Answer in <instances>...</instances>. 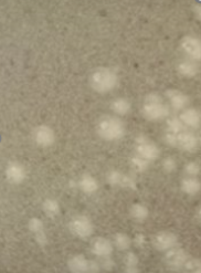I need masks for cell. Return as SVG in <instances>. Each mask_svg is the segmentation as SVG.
Masks as SVG:
<instances>
[{
	"mask_svg": "<svg viewBox=\"0 0 201 273\" xmlns=\"http://www.w3.org/2000/svg\"><path fill=\"white\" fill-rule=\"evenodd\" d=\"M32 137L37 145L41 147H48L51 146L55 140V135L53 129L48 125H39L34 129Z\"/></svg>",
	"mask_w": 201,
	"mask_h": 273,
	"instance_id": "9c48e42d",
	"label": "cell"
},
{
	"mask_svg": "<svg viewBox=\"0 0 201 273\" xmlns=\"http://www.w3.org/2000/svg\"><path fill=\"white\" fill-rule=\"evenodd\" d=\"M180 188H182L183 193L186 195L195 196L201 190V182L197 177L186 176L180 182Z\"/></svg>",
	"mask_w": 201,
	"mask_h": 273,
	"instance_id": "ac0fdd59",
	"label": "cell"
},
{
	"mask_svg": "<svg viewBox=\"0 0 201 273\" xmlns=\"http://www.w3.org/2000/svg\"><path fill=\"white\" fill-rule=\"evenodd\" d=\"M183 270L189 273H201V259L189 258L183 264Z\"/></svg>",
	"mask_w": 201,
	"mask_h": 273,
	"instance_id": "484cf974",
	"label": "cell"
},
{
	"mask_svg": "<svg viewBox=\"0 0 201 273\" xmlns=\"http://www.w3.org/2000/svg\"><path fill=\"white\" fill-rule=\"evenodd\" d=\"M199 145L200 144L198 137H197L195 133L188 131V129H183V131L179 133H175L174 147L184 150V152L192 153L196 152Z\"/></svg>",
	"mask_w": 201,
	"mask_h": 273,
	"instance_id": "277c9868",
	"label": "cell"
},
{
	"mask_svg": "<svg viewBox=\"0 0 201 273\" xmlns=\"http://www.w3.org/2000/svg\"><path fill=\"white\" fill-rule=\"evenodd\" d=\"M97 133L105 141H116L124 136L125 126L118 117L104 116L97 123Z\"/></svg>",
	"mask_w": 201,
	"mask_h": 273,
	"instance_id": "6da1fadb",
	"label": "cell"
},
{
	"mask_svg": "<svg viewBox=\"0 0 201 273\" xmlns=\"http://www.w3.org/2000/svg\"><path fill=\"white\" fill-rule=\"evenodd\" d=\"M167 126H168V132H172V133H179L183 131V129H186V126L183 125V123L180 121L179 117H172V119L168 120Z\"/></svg>",
	"mask_w": 201,
	"mask_h": 273,
	"instance_id": "83f0119b",
	"label": "cell"
},
{
	"mask_svg": "<svg viewBox=\"0 0 201 273\" xmlns=\"http://www.w3.org/2000/svg\"><path fill=\"white\" fill-rule=\"evenodd\" d=\"M42 209L48 217L53 218L60 214V205L55 199L48 198L42 203Z\"/></svg>",
	"mask_w": 201,
	"mask_h": 273,
	"instance_id": "603a6c76",
	"label": "cell"
},
{
	"mask_svg": "<svg viewBox=\"0 0 201 273\" xmlns=\"http://www.w3.org/2000/svg\"><path fill=\"white\" fill-rule=\"evenodd\" d=\"M130 105L129 101L124 99V97H118V99L114 100L110 104V109L114 113L118 114V115H126L127 113L130 111Z\"/></svg>",
	"mask_w": 201,
	"mask_h": 273,
	"instance_id": "44dd1931",
	"label": "cell"
},
{
	"mask_svg": "<svg viewBox=\"0 0 201 273\" xmlns=\"http://www.w3.org/2000/svg\"><path fill=\"white\" fill-rule=\"evenodd\" d=\"M28 228L32 234L35 235L36 241L38 242L39 246L44 247L48 242V237L46 235V231H44V226L43 222L41 221L39 218H31L28 222Z\"/></svg>",
	"mask_w": 201,
	"mask_h": 273,
	"instance_id": "9a60e30c",
	"label": "cell"
},
{
	"mask_svg": "<svg viewBox=\"0 0 201 273\" xmlns=\"http://www.w3.org/2000/svg\"><path fill=\"white\" fill-rule=\"evenodd\" d=\"M91 260H88L83 255H75L71 256L68 261L69 270L73 273L90 272Z\"/></svg>",
	"mask_w": 201,
	"mask_h": 273,
	"instance_id": "e0dca14e",
	"label": "cell"
},
{
	"mask_svg": "<svg viewBox=\"0 0 201 273\" xmlns=\"http://www.w3.org/2000/svg\"><path fill=\"white\" fill-rule=\"evenodd\" d=\"M178 239L174 232L161 231L153 238V246L158 251H167L177 246Z\"/></svg>",
	"mask_w": 201,
	"mask_h": 273,
	"instance_id": "ba28073f",
	"label": "cell"
},
{
	"mask_svg": "<svg viewBox=\"0 0 201 273\" xmlns=\"http://www.w3.org/2000/svg\"><path fill=\"white\" fill-rule=\"evenodd\" d=\"M197 216H198V219H199V221L201 222V206L199 207V209H198V213H197Z\"/></svg>",
	"mask_w": 201,
	"mask_h": 273,
	"instance_id": "1f68e13d",
	"label": "cell"
},
{
	"mask_svg": "<svg viewBox=\"0 0 201 273\" xmlns=\"http://www.w3.org/2000/svg\"><path fill=\"white\" fill-rule=\"evenodd\" d=\"M108 182L112 186H120L123 188L128 189H136V182L133 177L128 175L123 174L118 170H112L108 175Z\"/></svg>",
	"mask_w": 201,
	"mask_h": 273,
	"instance_id": "8fae6325",
	"label": "cell"
},
{
	"mask_svg": "<svg viewBox=\"0 0 201 273\" xmlns=\"http://www.w3.org/2000/svg\"><path fill=\"white\" fill-rule=\"evenodd\" d=\"M180 46L191 60H201V39L195 36H186L180 41Z\"/></svg>",
	"mask_w": 201,
	"mask_h": 273,
	"instance_id": "30bf717a",
	"label": "cell"
},
{
	"mask_svg": "<svg viewBox=\"0 0 201 273\" xmlns=\"http://www.w3.org/2000/svg\"><path fill=\"white\" fill-rule=\"evenodd\" d=\"M201 172V167L196 162H189L187 163L186 166H184V173H186L187 176H194L197 177Z\"/></svg>",
	"mask_w": 201,
	"mask_h": 273,
	"instance_id": "f1b7e54d",
	"label": "cell"
},
{
	"mask_svg": "<svg viewBox=\"0 0 201 273\" xmlns=\"http://www.w3.org/2000/svg\"><path fill=\"white\" fill-rule=\"evenodd\" d=\"M179 119L187 127L198 128L201 125V113L194 108L184 109L179 115Z\"/></svg>",
	"mask_w": 201,
	"mask_h": 273,
	"instance_id": "2e32d148",
	"label": "cell"
},
{
	"mask_svg": "<svg viewBox=\"0 0 201 273\" xmlns=\"http://www.w3.org/2000/svg\"><path fill=\"white\" fill-rule=\"evenodd\" d=\"M70 230L74 236L79 238H89L90 236H92L94 227L91 220H90L86 216H76L70 221Z\"/></svg>",
	"mask_w": 201,
	"mask_h": 273,
	"instance_id": "8992f818",
	"label": "cell"
},
{
	"mask_svg": "<svg viewBox=\"0 0 201 273\" xmlns=\"http://www.w3.org/2000/svg\"><path fill=\"white\" fill-rule=\"evenodd\" d=\"M177 70L183 76L194 77L199 73V67L194 60H186L178 64Z\"/></svg>",
	"mask_w": 201,
	"mask_h": 273,
	"instance_id": "d6986e66",
	"label": "cell"
},
{
	"mask_svg": "<svg viewBox=\"0 0 201 273\" xmlns=\"http://www.w3.org/2000/svg\"><path fill=\"white\" fill-rule=\"evenodd\" d=\"M138 258L134 252L127 254L125 258V272L127 273H135L138 272Z\"/></svg>",
	"mask_w": 201,
	"mask_h": 273,
	"instance_id": "d4e9b609",
	"label": "cell"
},
{
	"mask_svg": "<svg viewBox=\"0 0 201 273\" xmlns=\"http://www.w3.org/2000/svg\"><path fill=\"white\" fill-rule=\"evenodd\" d=\"M114 243L115 247L117 248L118 250H127L130 247V243H132V240L127 236L126 234H123V232H120V234L115 235L114 238Z\"/></svg>",
	"mask_w": 201,
	"mask_h": 273,
	"instance_id": "cb8c5ba5",
	"label": "cell"
},
{
	"mask_svg": "<svg viewBox=\"0 0 201 273\" xmlns=\"http://www.w3.org/2000/svg\"><path fill=\"white\" fill-rule=\"evenodd\" d=\"M136 150L137 155L148 162L157 160L161 155V150L157 147V145H155L149 138L144 135L136 138Z\"/></svg>",
	"mask_w": 201,
	"mask_h": 273,
	"instance_id": "52a82bcc",
	"label": "cell"
},
{
	"mask_svg": "<svg viewBox=\"0 0 201 273\" xmlns=\"http://www.w3.org/2000/svg\"><path fill=\"white\" fill-rule=\"evenodd\" d=\"M143 114L147 120L158 121L165 119L169 114V109L164 103L163 97L157 93H150L145 97L143 105Z\"/></svg>",
	"mask_w": 201,
	"mask_h": 273,
	"instance_id": "7a4b0ae2",
	"label": "cell"
},
{
	"mask_svg": "<svg viewBox=\"0 0 201 273\" xmlns=\"http://www.w3.org/2000/svg\"><path fill=\"white\" fill-rule=\"evenodd\" d=\"M166 96L167 99L169 100V103L171 107L175 109H177V111L187 109L188 105H189V97L182 91H179V90H175V89L167 90Z\"/></svg>",
	"mask_w": 201,
	"mask_h": 273,
	"instance_id": "4fadbf2b",
	"label": "cell"
},
{
	"mask_svg": "<svg viewBox=\"0 0 201 273\" xmlns=\"http://www.w3.org/2000/svg\"><path fill=\"white\" fill-rule=\"evenodd\" d=\"M129 214L132 216V218L136 220V221L143 222L144 220L148 218L149 211H148V208L144 206L143 203H134V205L130 207Z\"/></svg>",
	"mask_w": 201,
	"mask_h": 273,
	"instance_id": "7402d4cb",
	"label": "cell"
},
{
	"mask_svg": "<svg viewBox=\"0 0 201 273\" xmlns=\"http://www.w3.org/2000/svg\"><path fill=\"white\" fill-rule=\"evenodd\" d=\"M5 174L7 181L14 185L21 184L24 178H26V169L17 162H12L10 164H8Z\"/></svg>",
	"mask_w": 201,
	"mask_h": 273,
	"instance_id": "7c38bea8",
	"label": "cell"
},
{
	"mask_svg": "<svg viewBox=\"0 0 201 273\" xmlns=\"http://www.w3.org/2000/svg\"><path fill=\"white\" fill-rule=\"evenodd\" d=\"M79 186L83 193L89 194V195L95 193V191L98 189L97 181L89 174H85L81 177L80 182H79Z\"/></svg>",
	"mask_w": 201,
	"mask_h": 273,
	"instance_id": "ffe728a7",
	"label": "cell"
},
{
	"mask_svg": "<svg viewBox=\"0 0 201 273\" xmlns=\"http://www.w3.org/2000/svg\"><path fill=\"white\" fill-rule=\"evenodd\" d=\"M118 77L113 70L109 68H100L91 75V87L98 93H108L116 87Z\"/></svg>",
	"mask_w": 201,
	"mask_h": 273,
	"instance_id": "3957f363",
	"label": "cell"
},
{
	"mask_svg": "<svg viewBox=\"0 0 201 273\" xmlns=\"http://www.w3.org/2000/svg\"><path fill=\"white\" fill-rule=\"evenodd\" d=\"M91 250L94 255L106 258V256H110L113 252V244L109 239L97 237L92 241Z\"/></svg>",
	"mask_w": 201,
	"mask_h": 273,
	"instance_id": "5bb4252c",
	"label": "cell"
},
{
	"mask_svg": "<svg viewBox=\"0 0 201 273\" xmlns=\"http://www.w3.org/2000/svg\"><path fill=\"white\" fill-rule=\"evenodd\" d=\"M197 137H198V141H199V144H201V132L197 135Z\"/></svg>",
	"mask_w": 201,
	"mask_h": 273,
	"instance_id": "d6a6232c",
	"label": "cell"
},
{
	"mask_svg": "<svg viewBox=\"0 0 201 273\" xmlns=\"http://www.w3.org/2000/svg\"><path fill=\"white\" fill-rule=\"evenodd\" d=\"M195 14L197 19H198L199 21H201V5H197L195 7Z\"/></svg>",
	"mask_w": 201,
	"mask_h": 273,
	"instance_id": "4dcf8cb0",
	"label": "cell"
},
{
	"mask_svg": "<svg viewBox=\"0 0 201 273\" xmlns=\"http://www.w3.org/2000/svg\"><path fill=\"white\" fill-rule=\"evenodd\" d=\"M149 162L146 161L145 158H143L139 156V155H136V156H134L132 160H130V165H132L133 168L136 170V172H144V170L147 169V167H148Z\"/></svg>",
	"mask_w": 201,
	"mask_h": 273,
	"instance_id": "4316f807",
	"label": "cell"
},
{
	"mask_svg": "<svg viewBox=\"0 0 201 273\" xmlns=\"http://www.w3.org/2000/svg\"><path fill=\"white\" fill-rule=\"evenodd\" d=\"M189 258L190 256L186 250L176 246L171 248V249L165 251L164 261H165L166 266L172 269V270H180Z\"/></svg>",
	"mask_w": 201,
	"mask_h": 273,
	"instance_id": "5b68a950",
	"label": "cell"
},
{
	"mask_svg": "<svg viewBox=\"0 0 201 273\" xmlns=\"http://www.w3.org/2000/svg\"><path fill=\"white\" fill-rule=\"evenodd\" d=\"M163 169L165 170L166 173H172L175 172L176 168H177V162L175 161L174 157H166L165 160L163 161Z\"/></svg>",
	"mask_w": 201,
	"mask_h": 273,
	"instance_id": "f546056e",
	"label": "cell"
}]
</instances>
